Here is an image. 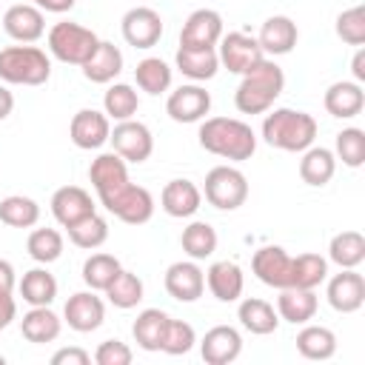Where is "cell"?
I'll return each instance as SVG.
<instances>
[{"label": "cell", "mask_w": 365, "mask_h": 365, "mask_svg": "<svg viewBox=\"0 0 365 365\" xmlns=\"http://www.w3.org/2000/svg\"><path fill=\"white\" fill-rule=\"evenodd\" d=\"M66 231H68V240H71L77 248H86V251H94V248H100V245L108 240V222H106L97 211L88 214V217H83L80 222L68 225Z\"/></svg>", "instance_id": "7bdbcfd3"}, {"label": "cell", "mask_w": 365, "mask_h": 365, "mask_svg": "<svg viewBox=\"0 0 365 365\" xmlns=\"http://www.w3.org/2000/svg\"><path fill=\"white\" fill-rule=\"evenodd\" d=\"M77 0H31V6H37L40 11H51V14H63L71 11Z\"/></svg>", "instance_id": "f5cc1de1"}, {"label": "cell", "mask_w": 365, "mask_h": 365, "mask_svg": "<svg viewBox=\"0 0 365 365\" xmlns=\"http://www.w3.org/2000/svg\"><path fill=\"white\" fill-rule=\"evenodd\" d=\"M63 317L68 322L71 331L77 334H91L103 325L106 319V302L88 288V291H77L66 299V308H63Z\"/></svg>", "instance_id": "e0dca14e"}, {"label": "cell", "mask_w": 365, "mask_h": 365, "mask_svg": "<svg viewBox=\"0 0 365 365\" xmlns=\"http://www.w3.org/2000/svg\"><path fill=\"white\" fill-rule=\"evenodd\" d=\"M88 362H91V354L83 348H60L51 356V365H88Z\"/></svg>", "instance_id": "681fc988"}, {"label": "cell", "mask_w": 365, "mask_h": 365, "mask_svg": "<svg viewBox=\"0 0 365 365\" xmlns=\"http://www.w3.org/2000/svg\"><path fill=\"white\" fill-rule=\"evenodd\" d=\"M325 279H328V259L325 257L311 254V251L291 257V285L294 288L317 291Z\"/></svg>", "instance_id": "e575fe53"}, {"label": "cell", "mask_w": 365, "mask_h": 365, "mask_svg": "<svg viewBox=\"0 0 365 365\" xmlns=\"http://www.w3.org/2000/svg\"><path fill=\"white\" fill-rule=\"evenodd\" d=\"M205 285L208 291L214 294V299L220 302H237L242 297V288H245V277H242V268L231 259H217L208 265L205 271Z\"/></svg>", "instance_id": "cb8c5ba5"}, {"label": "cell", "mask_w": 365, "mask_h": 365, "mask_svg": "<svg viewBox=\"0 0 365 365\" xmlns=\"http://www.w3.org/2000/svg\"><path fill=\"white\" fill-rule=\"evenodd\" d=\"M80 68H83V77H86L88 83L106 86V83H111L114 77H120V71H123V51H120L114 43L100 40L97 51H94V54L88 57V63H83Z\"/></svg>", "instance_id": "83f0119b"}, {"label": "cell", "mask_w": 365, "mask_h": 365, "mask_svg": "<svg viewBox=\"0 0 365 365\" xmlns=\"http://www.w3.org/2000/svg\"><path fill=\"white\" fill-rule=\"evenodd\" d=\"M123 40L134 48H154L163 37V17L148 6H134L120 20Z\"/></svg>", "instance_id": "30bf717a"}, {"label": "cell", "mask_w": 365, "mask_h": 365, "mask_svg": "<svg viewBox=\"0 0 365 365\" xmlns=\"http://www.w3.org/2000/svg\"><path fill=\"white\" fill-rule=\"evenodd\" d=\"M103 108H106V117L108 120H131L140 108V97L134 91V86L128 83H111L108 91L103 94Z\"/></svg>", "instance_id": "60d3db41"}, {"label": "cell", "mask_w": 365, "mask_h": 365, "mask_svg": "<svg viewBox=\"0 0 365 365\" xmlns=\"http://www.w3.org/2000/svg\"><path fill=\"white\" fill-rule=\"evenodd\" d=\"M180 245L182 251L191 257V259H208L214 251H217V231L211 222H202V220H194L182 228L180 234Z\"/></svg>", "instance_id": "74e56055"}, {"label": "cell", "mask_w": 365, "mask_h": 365, "mask_svg": "<svg viewBox=\"0 0 365 365\" xmlns=\"http://www.w3.org/2000/svg\"><path fill=\"white\" fill-rule=\"evenodd\" d=\"M202 194L220 211H237L248 200V177L234 165H214L205 174Z\"/></svg>", "instance_id": "8992f818"}, {"label": "cell", "mask_w": 365, "mask_h": 365, "mask_svg": "<svg viewBox=\"0 0 365 365\" xmlns=\"http://www.w3.org/2000/svg\"><path fill=\"white\" fill-rule=\"evenodd\" d=\"M97 200H100V205L108 214H114L125 225H143V222H148L154 217V197H151V191L143 188V185H134L131 180L125 185L97 197Z\"/></svg>", "instance_id": "52a82bcc"}, {"label": "cell", "mask_w": 365, "mask_h": 365, "mask_svg": "<svg viewBox=\"0 0 365 365\" xmlns=\"http://www.w3.org/2000/svg\"><path fill=\"white\" fill-rule=\"evenodd\" d=\"M40 220V205L31 197L11 194L0 200V222L9 228H34Z\"/></svg>", "instance_id": "ab89813d"}, {"label": "cell", "mask_w": 365, "mask_h": 365, "mask_svg": "<svg viewBox=\"0 0 365 365\" xmlns=\"http://www.w3.org/2000/svg\"><path fill=\"white\" fill-rule=\"evenodd\" d=\"M200 145L208 154H217L222 160H251L257 151V134L248 123L237 117H205L200 120Z\"/></svg>", "instance_id": "6da1fadb"}, {"label": "cell", "mask_w": 365, "mask_h": 365, "mask_svg": "<svg viewBox=\"0 0 365 365\" xmlns=\"http://www.w3.org/2000/svg\"><path fill=\"white\" fill-rule=\"evenodd\" d=\"M14 314H17L14 297H11V294H0V331L9 328V322L14 319Z\"/></svg>", "instance_id": "816d5d0a"}, {"label": "cell", "mask_w": 365, "mask_h": 365, "mask_svg": "<svg viewBox=\"0 0 365 365\" xmlns=\"http://www.w3.org/2000/svg\"><path fill=\"white\" fill-rule=\"evenodd\" d=\"M297 351L305 356V359H331L336 354V334L325 325H308L297 334Z\"/></svg>", "instance_id": "d6a6232c"}, {"label": "cell", "mask_w": 365, "mask_h": 365, "mask_svg": "<svg viewBox=\"0 0 365 365\" xmlns=\"http://www.w3.org/2000/svg\"><path fill=\"white\" fill-rule=\"evenodd\" d=\"M208 111H211V94L197 83L174 88L165 100V114L174 123H200L205 120Z\"/></svg>", "instance_id": "5bb4252c"}, {"label": "cell", "mask_w": 365, "mask_h": 365, "mask_svg": "<svg viewBox=\"0 0 365 365\" xmlns=\"http://www.w3.org/2000/svg\"><path fill=\"white\" fill-rule=\"evenodd\" d=\"M3 31L17 43H37L46 34V17L31 3H14L3 14Z\"/></svg>", "instance_id": "ac0fdd59"}, {"label": "cell", "mask_w": 365, "mask_h": 365, "mask_svg": "<svg viewBox=\"0 0 365 365\" xmlns=\"http://www.w3.org/2000/svg\"><path fill=\"white\" fill-rule=\"evenodd\" d=\"M336 37L348 46L365 43V6H351L336 17Z\"/></svg>", "instance_id": "7dc6e473"}, {"label": "cell", "mask_w": 365, "mask_h": 365, "mask_svg": "<svg viewBox=\"0 0 365 365\" xmlns=\"http://www.w3.org/2000/svg\"><path fill=\"white\" fill-rule=\"evenodd\" d=\"M100 46V37L80 26V23H71V20H60L48 29V51L60 60V63H68V66H83L88 63V57L97 51Z\"/></svg>", "instance_id": "5b68a950"}, {"label": "cell", "mask_w": 365, "mask_h": 365, "mask_svg": "<svg viewBox=\"0 0 365 365\" xmlns=\"http://www.w3.org/2000/svg\"><path fill=\"white\" fill-rule=\"evenodd\" d=\"M328 305L339 314H354L365 305V277L356 268H339L328 279Z\"/></svg>", "instance_id": "9a60e30c"}, {"label": "cell", "mask_w": 365, "mask_h": 365, "mask_svg": "<svg viewBox=\"0 0 365 365\" xmlns=\"http://www.w3.org/2000/svg\"><path fill=\"white\" fill-rule=\"evenodd\" d=\"M299 40V29L291 17L285 14H274L268 17L262 26H259V34H257V43L262 48V54H271V57H279V54H288L294 51Z\"/></svg>", "instance_id": "44dd1931"}, {"label": "cell", "mask_w": 365, "mask_h": 365, "mask_svg": "<svg viewBox=\"0 0 365 365\" xmlns=\"http://www.w3.org/2000/svg\"><path fill=\"white\" fill-rule=\"evenodd\" d=\"M14 111V94L9 91L6 83H0V123Z\"/></svg>", "instance_id": "db71d44e"}, {"label": "cell", "mask_w": 365, "mask_h": 365, "mask_svg": "<svg viewBox=\"0 0 365 365\" xmlns=\"http://www.w3.org/2000/svg\"><path fill=\"white\" fill-rule=\"evenodd\" d=\"M285 88V74L274 60H259L251 71L242 74L237 91H234V106L240 114H265L277 103V97Z\"/></svg>", "instance_id": "7a4b0ae2"}, {"label": "cell", "mask_w": 365, "mask_h": 365, "mask_svg": "<svg viewBox=\"0 0 365 365\" xmlns=\"http://www.w3.org/2000/svg\"><path fill=\"white\" fill-rule=\"evenodd\" d=\"M314 137H317V120L308 111L274 108L262 120V140L271 148L297 154V151H305L308 145H314Z\"/></svg>", "instance_id": "3957f363"}, {"label": "cell", "mask_w": 365, "mask_h": 365, "mask_svg": "<svg viewBox=\"0 0 365 365\" xmlns=\"http://www.w3.org/2000/svg\"><path fill=\"white\" fill-rule=\"evenodd\" d=\"M237 319L248 334H257V336H268L279 325V314L274 311V305L259 297H245L237 308Z\"/></svg>", "instance_id": "f546056e"}, {"label": "cell", "mask_w": 365, "mask_h": 365, "mask_svg": "<svg viewBox=\"0 0 365 365\" xmlns=\"http://www.w3.org/2000/svg\"><path fill=\"white\" fill-rule=\"evenodd\" d=\"M108 134H111V120L106 117V111H97V108H80L74 117H71V125H68V137L77 148L83 151H94V148H103L108 143Z\"/></svg>", "instance_id": "2e32d148"}, {"label": "cell", "mask_w": 365, "mask_h": 365, "mask_svg": "<svg viewBox=\"0 0 365 365\" xmlns=\"http://www.w3.org/2000/svg\"><path fill=\"white\" fill-rule=\"evenodd\" d=\"M200 354L208 365H228L242 354V336L234 325H214L200 339Z\"/></svg>", "instance_id": "d6986e66"}, {"label": "cell", "mask_w": 365, "mask_h": 365, "mask_svg": "<svg viewBox=\"0 0 365 365\" xmlns=\"http://www.w3.org/2000/svg\"><path fill=\"white\" fill-rule=\"evenodd\" d=\"M60 331H63V319L48 305H31V311H26L20 319V334L34 345L54 342Z\"/></svg>", "instance_id": "4316f807"}, {"label": "cell", "mask_w": 365, "mask_h": 365, "mask_svg": "<svg viewBox=\"0 0 365 365\" xmlns=\"http://www.w3.org/2000/svg\"><path fill=\"white\" fill-rule=\"evenodd\" d=\"M3 362H6V359H3V356H0V365H3Z\"/></svg>", "instance_id": "9f6ffc18"}, {"label": "cell", "mask_w": 365, "mask_h": 365, "mask_svg": "<svg viewBox=\"0 0 365 365\" xmlns=\"http://www.w3.org/2000/svg\"><path fill=\"white\" fill-rule=\"evenodd\" d=\"M51 77V60L31 43L0 48V83L6 86H43Z\"/></svg>", "instance_id": "277c9868"}, {"label": "cell", "mask_w": 365, "mask_h": 365, "mask_svg": "<svg viewBox=\"0 0 365 365\" xmlns=\"http://www.w3.org/2000/svg\"><path fill=\"white\" fill-rule=\"evenodd\" d=\"M322 106L331 117L336 120H351L356 117L362 108H365V91H362V83H354V80H336L325 88V97H322Z\"/></svg>", "instance_id": "7402d4cb"}, {"label": "cell", "mask_w": 365, "mask_h": 365, "mask_svg": "<svg viewBox=\"0 0 365 365\" xmlns=\"http://www.w3.org/2000/svg\"><path fill=\"white\" fill-rule=\"evenodd\" d=\"M131 356H134L131 348L125 342H120V339H106L94 351V362L97 365H128Z\"/></svg>", "instance_id": "c3c4849f"}, {"label": "cell", "mask_w": 365, "mask_h": 365, "mask_svg": "<svg viewBox=\"0 0 365 365\" xmlns=\"http://www.w3.org/2000/svg\"><path fill=\"white\" fill-rule=\"evenodd\" d=\"M217 57H220V63H222L231 74H240V77H242L245 71H251L259 60H265V54H262L257 37L242 34V31H228V34H222V37H220Z\"/></svg>", "instance_id": "9c48e42d"}, {"label": "cell", "mask_w": 365, "mask_h": 365, "mask_svg": "<svg viewBox=\"0 0 365 365\" xmlns=\"http://www.w3.org/2000/svg\"><path fill=\"white\" fill-rule=\"evenodd\" d=\"M108 143L114 145V151L125 160V163H145L154 151V137H151V128L140 120H120L111 134H108Z\"/></svg>", "instance_id": "ba28073f"}, {"label": "cell", "mask_w": 365, "mask_h": 365, "mask_svg": "<svg viewBox=\"0 0 365 365\" xmlns=\"http://www.w3.org/2000/svg\"><path fill=\"white\" fill-rule=\"evenodd\" d=\"M134 80H137L140 91L157 97V94H165V91L171 88L174 71H171V66H168L165 60H160V57H145V60L137 63V68H134Z\"/></svg>", "instance_id": "8d00e7d4"}, {"label": "cell", "mask_w": 365, "mask_h": 365, "mask_svg": "<svg viewBox=\"0 0 365 365\" xmlns=\"http://www.w3.org/2000/svg\"><path fill=\"white\" fill-rule=\"evenodd\" d=\"M174 63H177L180 74H185L194 83L211 80L217 74V68H220L217 48H185V46H180L177 54H174Z\"/></svg>", "instance_id": "4dcf8cb0"}, {"label": "cell", "mask_w": 365, "mask_h": 365, "mask_svg": "<svg viewBox=\"0 0 365 365\" xmlns=\"http://www.w3.org/2000/svg\"><path fill=\"white\" fill-rule=\"evenodd\" d=\"M336 174V157L331 148L325 145H308L302 151V160H299V177L305 185H314V188H322L334 180Z\"/></svg>", "instance_id": "f1b7e54d"}, {"label": "cell", "mask_w": 365, "mask_h": 365, "mask_svg": "<svg viewBox=\"0 0 365 365\" xmlns=\"http://www.w3.org/2000/svg\"><path fill=\"white\" fill-rule=\"evenodd\" d=\"M120 259L114 254H91L86 262H83V282L91 288V291H106L108 282L120 274Z\"/></svg>", "instance_id": "ee69618b"}, {"label": "cell", "mask_w": 365, "mask_h": 365, "mask_svg": "<svg viewBox=\"0 0 365 365\" xmlns=\"http://www.w3.org/2000/svg\"><path fill=\"white\" fill-rule=\"evenodd\" d=\"M143 294H145L143 279H140L134 271H125V268H120V274H117V277L108 282V288H106L108 302H111L114 308H123V311L137 308V305L143 302Z\"/></svg>", "instance_id": "f35d334b"}, {"label": "cell", "mask_w": 365, "mask_h": 365, "mask_svg": "<svg viewBox=\"0 0 365 365\" xmlns=\"http://www.w3.org/2000/svg\"><path fill=\"white\" fill-rule=\"evenodd\" d=\"M88 180L97 191V197L120 188L128 182V165L125 160L117 154V151H108V154H97L88 165Z\"/></svg>", "instance_id": "d4e9b609"}, {"label": "cell", "mask_w": 365, "mask_h": 365, "mask_svg": "<svg viewBox=\"0 0 365 365\" xmlns=\"http://www.w3.org/2000/svg\"><path fill=\"white\" fill-rule=\"evenodd\" d=\"M168 319H171V317H168L165 311H160V308H145V311H140L137 319H134V325H131L134 342H137L143 351H160Z\"/></svg>", "instance_id": "1f68e13d"}, {"label": "cell", "mask_w": 365, "mask_h": 365, "mask_svg": "<svg viewBox=\"0 0 365 365\" xmlns=\"http://www.w3.org/2000/svg\"><path fill=\"white\" fill-rule=\"evenodd\" d=\"M194 342H197V334H194V328H191L188 322H182V319H168L160 351H165V354H171V356H182V354H188V351L194 348Z\"/></svg>", "instance_id": "bcb514c9"}, {"label": "cell", "mask_w": 365, "mask_h": 365, "mask_svg": "<svg viewBox=\"0 0 365 365\" xmlns=\"http://www.w3.org/2000/svg\"><path fill=\"white\" fill-rule=\"evenodd\" d=\"M334 157L342 160V165L348 168H359L365 163V131L351 125V128H342L336 134V148H334Z\"/></svg>", "instance_id": "f6af8a7d"}, {"label": "cell", "mask_w": 365, "mask_h": 365, "mask_svg": "<svg viewBox=\"0 0 365 365\" xmlns=\"http://www.w3.org/2000/svg\"><path fill=\"white\" fill-rule=\"evenodd\" d=\"M26 251L34 262L48 265L63 257V234L57 228H34L26 240Z\"/></svg>", "instance_id": "b9f144b4"}, {"label": "cell", "mask_w": 365, "mask_h": 365, "mask_svg": "<svg viewBox=\"0 0 365 365\" xmlns=\"http://www.w3.org/2000/svg\"><path fill=\"white\" fill-rule=\"evenodd\" d=\"M163 285H165L168 297H174L177 302H197L205 291V271L197 265V259L171 262L165 268Z\"/></svg>", "instance_id": "8fae6325"}, {"label": "cell", "mask_w": 365, "mask_h": 365, "mask_svg": "<svg viewBox=\"0 0 365 365\" xmlns=\"http://www.w3.org/2000/svg\"><path fill=\"white\" fill-rule=\"evenodd\" d=\"M317 305H319V299H317V294L308 291V288H294V285L279 288L277 314H279V319H285V322H291V325H305V322H311L314 314H317Z\"/></svg>", "instance_id": "484cf974"}, {"label": "cell", "mask_w": 365, "mask_h": 365, "mask_svg": "<svg viewBox=\"0 0 365 365\" xmlns=\"http://www.w3.org/2000/svg\"><path fill=\"white\" fill-rule=\"evenodd\" d=\"M17 291L29 305H51L57 299V279L46 268H31L17 282Z\"/></svg>", "instance_id": "d590c367"}, {"label": "cell", "mask_w": 365, "mask_h": 365, "mask_svg": "<svg viewBox=\"0 0 365 365\" xmlns=\"http://www.w3.org/2000/svg\"><path fill=\"white\" fill-rule=\"evenodd\" d=\"M328 259L339 268H359L365 262V237L359 231H339L328 242Z\"/></svg>", "instance_id": "836d02e7"}, {"label": "cell", "mask_w": 365, "mask_h": 365, "mask_svg": "<svg viewBox=\"0 0 365 365\" xmlns=\"http://www.w3.org/2000/svg\"><path fill=\"white\" fill-rule=\"evenodd\" d=\"M17 277H14V265L9 259H0V294H14Z\"/></svg>", "instance_id": "f907efd6"}, {"label": "cell", "mask_w": 365, "mask_h": 365, "mask_svg": "<svg viewBox=\"0 0 365 365\" xmlns=\"http://www.w3.org/2000/svg\"><path fill=\"white\" fill-rule=\"evenodd\" d=\"M351 71H354V83H362L365 80V48H359L351 60Z\"/></svg>", "instance_id": "11a10c76"}, {"label": "cell", "mask_w": 365, "mask_h": 365, "mask_svg": "<svg viewBox=\"0 0 365 365\" xmlns=\"http://www.w3.org/2000/svg\"><path fill=\"white\" fill-rule=\"evenodd\" d=\"M254 277L268 288H288L291 285V254L282 245H262L251 257Z\"/></svg>", "instance_id": "4fadbf2b"}, {"label": "cell", "mask_w": 365, "mask_h": 365, "mask_svg": "<svg viewBox=\"0 0 365 365\" xmlns=\"http://www.w3.org/2000/svg\"><path fill=\"white\" fill-rule=\"evenodd\" d=\"M94 211H97V205H94L91 194L80 185H63L51 194V214L63 228L80 222L83 217H88Z\"/></svg>", "instance_id": "ffe728a7"}, {"label": "cell", "mask_w": 365, "mask_h": 365, "mask_svg": "<svg viewBox=\"0 0 365 365\" xmlns=\"http://www.w3.org/2000/svg\"><path fill=\"white\" fill-rule=\"evenodd\" d=\"M222 37V14L214 9H194L180 31V46L185 48H217Z\"/></svg>", "instance_id": "7c38bea8"}, {"label": "cell", "mask_w": 365, "mask_h": 365, "mask_svg": "<svg viewBox=\"0 0 365 365\" xmlns=\"http://www.w3.org/2000/svg\"><path fill=\"white\" fill-rule=\"evenodd\" d=\"M200 202H202V191L191 180H171L160 191V208L174 220L194 217L200 211Z\"/></svg>", "instance_id": "603a6c76"}]
</instances>
